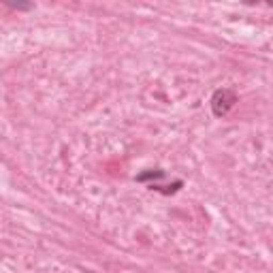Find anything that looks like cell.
<instances>
[{
    "instance_id": "obj_3",
    "label": "cell",
    "mask_w": 273,
    "mask_h": 273,
    "mask_svg": "<svg viewBox=\"0 0 273 273\" xmlns=\"http://www.w3.org/2000/svg\"><path fill=\"white\" fill-rule=\"evenodd\" d=\"M182 186H184L182 182H175L173 186H167V188H164V186H152V190H158V192H162V195H173V192H177Z\"/></svg>"
},
{
    "instance_id": "obj_4",
    "label": "cell",
    "mask_w": 273,
    "mask_h": 273,
    "mask_svg": "<svg viewBox=\"0 0 273 273\" xmlns=\"http://www.w3.org/2000/svg\"><path fill=\"white\" fill-rule=\"evenodd\" d=\"M11 9H17V11H28V9H32V4H9Z\"/></svg>"
},
{
    "instance_id": "obj_1",
    "label": "cell",
    "mask_w": 273,
    "mask_h": 273,
    "mask_svg": "<svg viewBox=\"0 0 273 273\" xmlns=\"http://www.w3.org/2000/svg\"><path fill=\"white\" fill-rule=\"evenodd\" d=\"M237 103V94L231 90V88H220L213 92L211 96V111L215 118H224L228 111L235 107Z\"/></svg>"
},
{
    "instance_id": "obj_2",
    "label": "cell",
    "mask_w": 273,
    "mask_h": 273,
    "mask_svg": "<svg viewBox=\"0 0 273 273\" xmlns=\"http://www.w3.org/2000/svg\"><path fill=\"white\" fill-rule=\"evenodd\" d=\"M164 177V171L160 169H154V171H145V173H141V175H136V182H147V179H162Z\"/></svg>"
}]
</instances>
